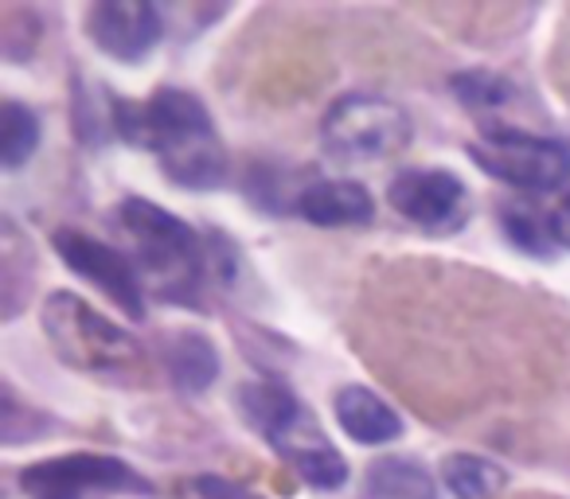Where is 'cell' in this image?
<instances>
[{
  "label": "cell",
  "instance_id": "8fae6325",
  "mask_svg": "<svg viewBox=\"0 0 570 499\" xmlns=\"http://www.w3.org/2000/svg\"><path fill=\"white\" fill-rule=\"evenodd\" d=\"M297 211L313 227H360L375 214V203L356 180H317L302 191Z\"/></svg>",
  "mask_w": 570,
  "mask_h": 499
},
{
  "label": "cell",
  "instance_id": "52a82bcc",
  "mask_svg": "<svg viewBox=\"0 0 570 499\" xmlns=\"http://www.w3.org/2000/svg\"><path fill=\"white\" fill-rule=\"evenodd\" d=\"M20 483H24V491L32 499H82L87 491H110V488L149 491V483L129 472L121 460L90 457V452L40 460V465L24 468Z\"/></svg>",
  "mask_w": 570,
  "mask_h": 499
},
{
  "label": "cell",
  "instance_id": "4fadbf2b",
  "mask_svg": "<svg viewBox=\"0 0 570 499\" xmlns=\"http://www.w3.org/2000/svg\"><path fill=\"white\" fill-rule=\"evenodd\" d=\"M364 499H438L434 476L414 460H380L364 480Z\"/></svg>",
  "mask_w": 570,
  "mask_h": 499
},
{
  "label": "cell",
  "instance_id": "ffe728a7",
  "mask_svg": "<svg viewBox=\"0 0 570 499\" xmlns=\"http://www.w3.org/2000/svg\"><path fill=\"white\" fill-rule=\"evenodd\" d=\"M547 227H551L554 246H567V250H570V191L562 196V203L547 214Z\"/></svg>",
  "mask_w": 570,
  "mask_h": 499
},
{
  "label": "cell",
  "instance_id": "3957f363",
  "mask_svg": "<svg viewBox=\"0 0 570 499\" xmlns=\"http://www.w3.org/2000/svg\"><path fill=\"white\" fill-rule=\"evenodd\" d=\"M118 219L134 246L129 262H134L141 286L145 281L157 286L160 297H188L199 281V266H204L196 230L145 199H126Z\"/></svg>",
  "mask_w": 570,
  "mask_h": 499
},
{
  "label": "cell",
  "instance_id": "2e32d148",
  "mask_svg": "<svg viewBox=\"0 0 570 499\" xmlns=\"http://www.w3.org/2000/svg\"><path fill=\"white\" fill-rule=\"evenodd\" d=\"M36 144H40V121H36V113L9 102L4 113H0V160H4V168H20L36 152Z\"/></svg>",
  "mask_w": 570,
  "mask_h": 499
},
{
  "label": "cell",
  "instance_id": "7a4b0ae2",
  "mask_svg": "<svg viewBox=\"0 0 570 499\" xmlns=\"http://www.w3.org/2000/svg\"><path fill=\"white\" fill-rule=\"evenodd\" d=\"M243 413L277 452H282L313 488H341L348 468L344 457L328 445L321 426L302 410L294 395L277 382H254V387L238 390Z\"/></svg>",
  "mask_w": 570,
  "mask_h": 499
},
{
  "label": "cell",
  "instance_id": "e0dca14e",
  "mask_svg": "<svg viewBox=\"0 0 570 499\" xmlns=\"http://www.w3.org/2000/svg\"><path fill=\"white\" fill-rule=\"evenodd\" d=\"M508 234H512L520 246H528V250H535V255L554 250V238H551L547 219L535 211H523V207H512V211H508Z\"/></svg>",
  "mask_w": 570,
  "mask_h": 499
},
{
  "label": "cell",
  "instance_id": "d6986e66",
  "mask_svg": "<svg viewBox=\"0 0 570 499\" xmlns=\"http://www.w3.org/2000/svg\"><path fill=\"white\" fill-rule=\"evenodd\" d=\"M196 491H199V499H262V496H254V491L238 488V483L219 480V476H199Z\"/></svg>",
  "mask_w": 570,
  "mask_h": 499
},
{
  "label": "cell",
  "instance_id": "9a60e30c",
  "mask_svg": "<svg viewBox=\"0 0 570 499\" xmlns=\"http://www.w3.org/2000/svg\"><path fill=\"white\" fill-rule=\"evenodd\" d=\"M215 371H219V359H215V348L204 336H180L168 348V375H173L176 387L204 390L215 379Z\"/></svg>",
  "mask_w": 570,
  "mask_h": 499
},
{
  "label": "cell",
  "instance_id": "30bf717a",
  "mask_svg": "<svg viewBox=\"0 0 570 499\" xmlns=\"http://www.w3.org/2000/svg\"><path fill=\"white\" fill-rule=\"evenodd\" d=\"M87 28L98 48L134 63V59L149 56L157 48L160 12L145 0H102L87 12Z\"/></svg>",
  "mask_w": 570,
  "mask_h": 499
},
{
  "label": "cell",
  "instance_id": "9c48e42d",
  "mask_svg": "<svg viewBox=\"0 0 570 499\" xmlns=\"http://www.w3.org/2000/svg\"><path fill=\"white\" fill-rule=\"evenodd\" d=\"M56 246H59V258H63L75 273L98 281V289H102L110 301H118L129 317H145L141 278H137V270H134L129 258H121L118 250L95 242V238L79 234V230H63V234H56Z\"/></svg>",
  "mask_w": 570,
  "mask_h": 499
},
{
  "label": "cell",
  "instance_id": "277c9868",
  "mask_svg": "<svg viewBox=\"0 0 570 499\" xmlns=\"http://www.w3.org/2000/svg\"><path fill=\"white\" fill-rule=\"evenodd\" d=\"M43 332L63 363L90 375H126L141 367V348L134 336L98 317L82 297L51 293L43 305Z\"/></svg>",
  "mask_w": 570,
  "mask_h": 499
},
{
  "label": "cell",
  "instance_id": "5b68a950",
  "mask_svg": "<svg viewBox=\"0 0 570 499\" xmlns=\"http://www.w3.org/2000/svg\"><path fill=\"white\" fill-rule=\"evenodd\" d=\"M321 141L336 160H387L411 144V118L403 106L380 94H348L325 113Z\"/></svg>",
  "mask_w": 570,
  "mask_h": 499
},
{
  "label": "cell",
  "instance_id": "ac0fdd59",
  "mask_svg": "<svg viewBox=\"0 0 570 499\" xmlns=\"http://www.w3.org/2000/svg\"><path fill=\"white\" fill-rule=\"evenodd\" d=\"M458 90H465V94H461V102H465V106H500V102H508V82L489 79V74H469V79H458Z\"/></svg>",
  "mask_w": 570,
  "mask_h": 499
},
{
  "label": "cell",
  "instance_id": "ba28073f",
  "mask_svg": "<svg viewBox=\"0 0 570 499\" xmlns=\"http://www.w3.org/2000/svg\"><path fill=\"white\" fill-rule=\"evenodd\" d=\"M391 207L422 230H458L465 222V183L442 168H411L391 180Z\"/></svg>",
  "mask_w": 570,
  "mask_h": 499
},
{
  "label": "cell",
  "instance_id": "7c38bea8",
  "mask_svg": "<svg viewBox=\"0 0 570 499\" xmlns=\"http://www.w3.org/2000/svg\"><path fill=\"white\" fill-rule=\"evenodd\" d=\"M336 421L360 445H387L403 433L399 413L380 395H372L364 387H344L336 395Z\"/></svg>",
  "mask_w": 570,
  "mask_h": 499
},
{
  "label": "cell",
  "instance_id": "8992f818",
  "mask_svg": "<svg viewBox=\"0 0 570 499\" xmlns=\"http://www.w3.org/2000/svg\"><path fill=\"white\" fill-rule=\"evenodd\" d=\"M469 157L497 180L512 183L531 196L559 191L570 180V149L551 137H531L520 129H484L473 141Z\"/></svg>",
  "mask_w": 570,
  "mask_h": 499
},
{
  "label": "cell",
  "instance_id": "5bb4252c",
  "mask_svg": "<svg viewBox=\"0 0 570 499\" xmlns=\"http://www.w3.org/2000/svg\"><path fill=\"white\" fill-rule=\"evenodd\" d=\"M442 480L458 499H497L508 476L500 472V465L476 457V452H453L442 465Z\"/></svg>",
  "mask_w": 570,
  "mask_h": 499
},
{
  "label": "cell",
  "instance_id": "6da1fadb",
  "mask_svg": "<svg viewBox=\"0 0 570 499\" xmlns=\"http://www.w3.org/2000/svg\"><path fill=\"white\" fill-rule=\"evenodd\" d=\"M121 133L160 157V168L184 188L207 191L223 180V144L199 98L157 90L145 106H121Z\"/></svg>",
  "mask_w": 570,
  "mask_h": 499
}]
</instances>
